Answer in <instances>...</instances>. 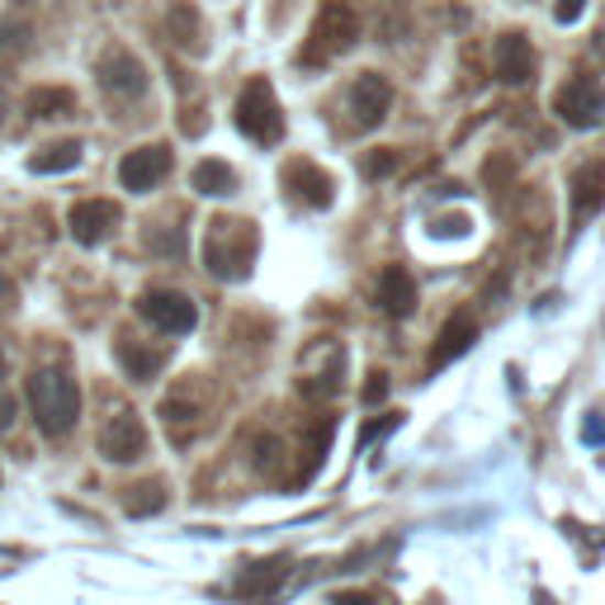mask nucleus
Instances as JSON below:
<instances>
[{"mask_svg":"<svg viewBox=\"0 0 605 605\" xmlns=\"http://www.w3.org/2000/svg\"><path fill=\"white\" fill-rule=\"evenodd\" d=\"M256 246H261V232L251 218H232L222 213L209 222L204 232V270L218 279H246L251 275V261H256Z\"/></svg>","mask_w":605,"mask_h":605,"instance_id":"f257e3e1","label":"nucleus"},{"mask_svg":"<svg viewBox=\"0 0 605 605\" xmlns=\"http://www.w3.org/2000/svg\"><path fill=\"white\" fill-rule=\"evenodd\" d=\"M24 397L43 436H53V440L72 436L76 417H81V388H76V378L67 370H38L24 384Z\"/></svg>","mask_w":605,"mask_h":605,"instance_id":"f03ea898","label":"nucleus"},{"mask_svg":"<svg viewBox=\"0 0 605 605\" xmlns=\"http://www.w3.org/2000/svg\"><path fill=\"white\" fill-rule=\"evenodd\" d=\"M237 129L246 138H256L261 147H275L284 138V109H279L275 86H270L265 76H251L246 90L237 95Z\"/></svg>","mask_w":605,"mask_h":605,"instance_id":"7ed1b4c3","label":"nucleus"},{"mask_svg":"<svg viewBox=\"0 0 605 605\" xmlns=\"http://www.w3.org/2000/svg\"><path fill=\"white\" fill-rule=\"evenodd\" d=\"M360 43V14L350 0H322L312 20V43H308V57H341Z\"/></svg>","mask_w":605,"mask_h":605,"instance_id":"20e7f679","label":"nucleus"},{"mask_svg":"<svg viewBox=\"0 0 605 605\" xmlns=\"http://www.w3.org/2000/svg\"><path fill=\"white\" fill-rule=\"evenodd\" d=\"M553 114H559L568 129H596V123L605 119V90L596 76H568V81L559 86V95H553Z\"/></svg>","mask_w":605,"mask_h":605,"instance_id":"39448f33","label":"nucleus"},{"mask_svg":"<svg viewBox=\"0 0 605 605\" xmlns=\"http://www.w3.org/2000/svg\"><path fill=\"white\" fill-rule=\"evenodd\" d=\"M138 308L156 331H166V337H185V331H195V322H199V308L180 289H147L138 298Z\"/></svg>","mask_w":605,"mask_h":605,"instance_id":"423d86ee","label":"nucleus"},{"mask_svg":"<svg viewBox=\"0 0 605 605\" xmlns=\"http://www.w3.org/2000/svg\"><path fill=\"white\" fill-rule=\"evenodd\" d=\"M209 397H213V388H209V378H199V374H185V378H175L170 384V393L162 397V421H166V431L175 426H195V421H204L209 417Z\"/></svg>","mask_w":605,"mask_h":605,"instance_id":"0eeeda50","label":"nucleus"},{"mask_svg":"<svg viewBox=\"0 0 605 605\" xmlns=\"http://www.w3.org/2000/svg\"><path fill=\"white\" fill-rule=\"evenodd\" d=\"M100 454L109 464H133V459L147 454V426H142L138 411H114L100 426Z\"/></svg>","mask_w":605,"mask_h":605,"instance_id":"6e6552de","label":"nucleus"},{"mask_svg":"<svg viewBox=\"0 0 605 605\" xmlns=\"http://www.w3.org/2000/svg\"><path fill=\"white\" fill-rule=\"evenodd\" d=\"M388 109H393V86H388V76L360 72L355 86H350V119H355V129L374 133L378 123L388 119Z\"/></svg>","mask_w":605,"mask_h":605,"instance_id":"1a4fd4ad","label":"nucleus"},{"mask_svg":"<svg viewBox=\"0 0 605 605\" xmlns=\"http://www.w3.org/2000/svg\"><path fill=\"white\" fill-rule=\"evenodd\" d=\"M95 76H100V86L114 95V100H142V95H147V67H142L129 47H109L100 57V67H95Z\"/></svg>","mask_w":605,"mask_h":605,"instance_id":"9d476101","label":"nucleus"},{"mask_svg":"<svg viewBox=\"0 0 605 605\" xmlns=\"http://www.w3.org/2000/svg\"><path fill=\"white\" fill-rule=\"evenodd\" d=\"M119 222H123V213L114 199H81V204H72V213H67V228L81 246L109 242V237L119 232Z\"/></svg>","mask_w":605,"mask_h":605,"instance_id":"9b49d317","label":"nucleus"},{"mask_svg":"<svg viewBox=\"0 0 605 605\" xmlns=\"http://www.w3.org/2000/svg\"><path fill=\"white\" fill-rule=\"evenodd\" d=\"M166 175H170V147H162V142L133 147L119 162V180H123V189H133V195H147V189H156Z\"/></svg>","mask_w":605,"mask_h":605,"instance_id":"f8f14e48","label":"nucleus"},{"mask_svg":"<svg viewBox=\"0 0 605 605\" xmlns=\"http://www.w3.org/2000/svg\"><path fill=\"white\" fill-rule=\"evenodd\" d=\"M492 67H497V81L502 86H530L535 81V43L520 34V29H512V34H502L497 47H492Z\"/></svg>","mask_w":605,"mask_h":605,"instance_id":"ddd939ff","label":"nucleus"},{"mask_svg":"<svg viewBox=\"0 0 605 605\" xmlns=\"http://www.w3.org/2000/svg\"><path fill=\"white\" fill-rule=\"evenodd\" d=\"M473 341H477V322L469 312H454L450 322L440 327V337H436V350H431V374L436 370H444V364H454L464 350H473Z\"/></svg>","mask_w":605,"mask_h":605,"instance_id":"4468645a","label":"nucleus"},{"mask_svg":"<svg viewBox=\"0 0 605 605\" xmlns=\"http://www.w3.org/2000/svg\"><path fill=\"white\" fill-rule=\"evenodd\" d=\"M289 559H261V563H246L237 572V592L242 596H256V601H270L279 592L284 582H289Z\"/></svg>","mask_w":605,"mask_h":605,"instance_id":"2eb2a0df","label":"nucleus"},{"mask_svg":"<svg viewBox=\"0 0 605 605\" xmlns=\"http://www.w3.org/2000/svg\"><path fill=\"white\" fill-rule=\"evenodd\" d=\"M284 185L294 189L302 204H312V209H327L331 204V175L312 162H289L284 166Z\"/></svg>","mask_w":605,"mask_h":605,"instance_id":"dca6fc26","label":"nucleus"},{"mask_svg":"<svg viewBox=\"0 0 605 605\" xmlns=\"http://www.w3.org/2000/svg\"><path fill=\"white\" fill-rule=\"evenodd\" d=\"M605 204V166H578L572 170V222H586Z\"/></svg>","mask_w":605,"mask_h":605,"instance_id":"f3484780","label":"nucleus"},{"mask_svg":"<svg viewBox=\"0 0 605 605\" xmlns=\"http://www.w3.org/2000/svg\"><path fill=\"white\" fill-rule=\"evenodd\" d=\"M378 308L388 317H407L417 308V284H411V275L403 265H388L384 275H378Z\"/></svg>","mask_w":605,"mask_h":605,"instance_id":"a211bd4d","label":"nucleus"},{"mask_svg":"<svg viewBox=\"0 0 605 605\" xmlns=\"http://www.w3.org/2000/svg\"><path fill=\"white\" fill-rule=\"evenodd\" d=\"M166 34H170V43L180 47V53H199L204 20H199V10L189 6V0H175V6L166 10Z\"/></svg>","mask_w":605,"mask_h":605,"instance_id":"6ab92c4d","label":"nucleus"},{"mask_svg":"<svg viewBox=\"0 0 605 605\" xmlns=\"http://www.w3.org/2000/svg\"><path fill=\"white\" fill-rule=\"evenodd\" d=\"M29 119H72L76 114V95L67 86H34L24 100Z\"/></svg>","mask_w":605,"mask_h":605,"instance_id":"aec40b11","label":"nucleus"},{"mask_svg":"<svg viewBox=\"0 0 605 605\" xmlns=\"http://www.w3.org/2000/svg\"><path fill=\"white\" fill-rule=\"evenodd\" d=\"M81 142H47V147H38L34 156H29V170L34 175H62V170H76L81 166Z\"/></svg>","mask_w":605,"mask_h":605,"instance_id":"412c9836","label":"nucleus"},{"mask_svg":"<svg viewBox=\"0 0 605 605\" xmlns=\"http://www.w3.org/2000/svg\"><path fill=\"white\" fill-rule=\"evenodd\" d=\"M189 185H195L204 199H209V195H213V199H228L232 189H237V170H232L228 162H218V156H209V162H199V166H195Z\"/></svg>","mask_w":605,"mask_h":605,"instance_id":"4be33fe9","label":"nucleus"},{"mask_svg":"<svg viewBox=\"0 0 605 605\" xmlns=\"http://www.w3.org/2000/svg\"><path fill=\"white\" fill-rule=\"evenodd\" d=\"M166 506V487L156 483V477H147V483H133L123 487V512L129 516H156Z\"/></svg>","mask_w":605,"mask_h":605,"instance_id":"5701e85b","label":"nucleus"},{"mask_svg":"<svg viewBox=\"0 0 605 605\" xmlns=\"http://www.w3.org/2000/svg\"><path fill=\"white\" fill-rule=\"evenodd\" d=\"M114 355H119V364H123V374H133V378H152L156 370H162V355H156V350H142V345L129 341V337H119Z\"/></svg>","mask_w":605,"mask_h":605,"instance_id":"b1692460","label":"nucleus"},{"mask_svg":"<svg viewBox=\"0 0 605 605\" xmlns=\"http://www.w3.org/2000/svg\"><path fill=\"white\" fill-rule=\"evenodd\" d=\"M147 246L156 251V256L180 261L185 256V232L180 228H166V222H152V228H147Z\"/></svg>","mask_w":605,"mask_h":605,"instance_id":"393cba45","label":"nucleus"},{"mask_svg":"<svg viewBox=\"0 0 605 605\" xmlns=\"http://www.w3.org/2000/svg\"><path fill=\"white\" fill-rule=\"evenodd\" d=\"M24 47H29V24L14 20V14H0V57L24 53Z\"/></svg>","mask_w":605,"mask_h":605,"instance_id":"a878e982","label":"nucleus"},{"mask_svg":"<svg viewBox=\"0 0 605 605\" xmlns=\"http://www.w3.org/2000/svg\"><path fill=\"white\" fill-rule=\"evenodd\" d=\"M393 170H397V152L393 147H378V152L364 156V175H370V180H384V175H393Z\"/></svg>","mask_w":605,"mask_h":605,"instance_id":"bb28decb","label":"nucleus"},{"mask_svg":"<svg viewBox=\"0 0 605 605\" xmlns=\"http://www.w3.org/2000/svg\"><path fill=\"white\" fill-rule=\"evenodd\" d=\"M279 454H284V444H279L275 436H261V440H256V459H251V464H256V473H275Z\"/></svg>","mask_w":605,"mask_h":605,"instance_id":"cd10ccee","label":"nucleus"},{"mask_svg":"<svg viewBox=\"0 0 605 605\" xmlns=\"http://www.w3.org/2000/svg\"><path fill=\"white\" fill-rule=\"evenodd\" d=\"M384 397H388V374H384V370H374V374H370V384H364V403L374 407V403H384Z\"/></svg>","mask_w":605,"mask_h":605,"instance_id":"c85d7f7f","label":"nucleus"},{"mask_svg":"<svg viewBox=\"0 0 605 605\" xmlns=\"http://www.w3.org/2000/svg\"><path fill=\"white\" fill-rule=\"evenodd\" d=\"M397 421H403V411H397V417H384V421H374V426H364V431H360V444H370V440H378L384 431H393Z\"/></svg>","mask_w":605,"mask_h":605,"instance_id":"c756f323","label":"nucleus"},{"mask_svg":"<svg viewBox=\"0 0 605 605\" xmlns=\"http://www.w3.org/2000/svg\"><path fill=\"white\" fill-rule=\"evenodd\" d=\"M582 6H586V0H559V10H553V14H559V24H572L582 14Z\"/></svg>","mask_w":605,"mask_h":605,"instance_id":"7c9ffc66","label":"nucleus"},{"mask_svg":"<svg viewBox=\"0 0 605 605\" xmlns=\"http://www.w3.org/2000/svg\"><path fill=\"white\" fill-rule=\"evenodd\" d=\"M582 440L601 444V440H605V421H601V417H586V421H582Z\"/></svg>","mask_w":605,"mask_h":605,"instance_id":"2f4dec72","label":"nucleus"},{"mask_svg":"<svg viewBox=\"0 0 605 605\" xmlns=\"http://www.w3.org/2000/svg\"><path fill=\"white\" fill-rule=\"evenodd\" d=\"M14 421V397H0V431H10Z\"/></svg>","mask_w":605,"mask_h":605,"instance_id":"473e14b6","label":"nucleus"},{"mask_svg":"<svg viewBox=\"0 0 605 605\" xmlns=\"http://www.w3.org/2000/svg\"><path fill=\"white\" fill-rule=\"evenodd\" d=\"M10 298H14V284H10V275H6V270H0V312L10 308Z\"/></svg>","mask_w":605,"mask_h":605,"instance_id":"72a5a7b5","label":"nucleus"},{"mask_svg":"<svg viewBox=\"0 0 605 605\" xmlns=\"http://www.w3.org/2000/svg\"><path fill=\"white\" fill-rule=\"evenodd\" d=\"M0 378H6V350H0Z\"/></svg>","mask_w":605,"mask_h":605,"instance_id":"f704fd0d","label":"nucleus"}]
</instances>
